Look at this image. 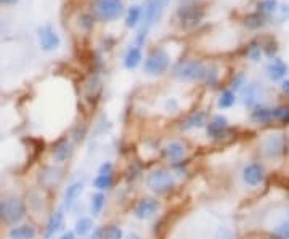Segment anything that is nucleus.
I'll list each match as a JSON object with an SVG mask.
<instances>
[{"label":"nucleus","instance_id":"18","mask_svg":"<svg viewBox=\"0 0 289 239\" xmlns=\"http://www.w3.org/2000/svg\"><path fill=\"white\" fill-rule=\"evenodd\" d=\"M164 156L171 162H178L182 161L185 156V146L180 141H171L164 146Z\"/></svg>","mask_w":289,"mask_h":239},{"label":"nucleus","instance_id":"14","mask_svg":"<svg viewBox=\"0 0 289 239\" xmlns=\"http://www.w3.org/2000/svg\"><path fill=\"white\" fill-rule=\"evenodd\" d=\"M84 191V183L82 182H74L71 183L66 191H65V198H63V206L66 210H71L72 207H74V204L77 202V199L80 198Z\"/></svg>","mask_w":289,"mask_h":239},{"label":"nucleus","instance_id":"37","mask_svg":"<svg viewBox=\"0 0 289 239\" xmlns=\"http://www.w3.org/2000/svg\"><path fill=\"white\" fill-rule=\"evenodd\" d=\"M90 239H106L105 237V228H95L93 230V233H92V236H90Z\"/></svg>","mask_w":289,"mask_h":239},{"label":"nucleus","instance_id":"27","mask_svg":"<svg viewBox=\"0 0 289 239\" xmlns=\"http://www.w3.org/2000/svg\"><path fill=\"white\" fill-rule=\"evenodd\" d=\"M93 188L96 191H106V189H110L113 186V175H96L93 178V182H92Z\"/></svg>","mask_w":289,"mask_h":239},{"label":"nucleus","instance_id":"40","mask_svg":"<svg viewBox=\"0 0 289 239\" xmlns=\"http://www.w3.org/2000/svg\"><path fill=\"white\" fill-rule=\"evenodd\" d=\"M76 237H77V234L74 231H66V233H63V236L59 239H76Z\"/></svg>","mask_w":289,"mask_h":239},{"label":"nucleus","instance_id":"10","mask_svg":"<svg viewBox=\"0 0 289 239\" xmlns=\"http://www.w3.org/2000/svg\"><path fill=\"white\" fill-rule=\"evenodd\" d=\"M37 37H39V44L40 49L45 52H53L56 50L61 40H59V35L56 34V31L50 26V25H44L37 29Z\"/></svg>","mask_w":289,"mask_h":239},{"label":"nucleus","instance_id":"17","mask_svg":"<svg viewBox=\"0 0 289 239\" xmlns=\"http://www.w3.org/2000/svg\"><path fill=\"white\" fill-rule=\"evenodd\" d=\"M63 223H65V213L63 210H56L53 212L50 217H48V222H47V226H45V236H53L56 234L59 230L63 228Z\"/></svg>","mask_w":289,"mask_h":239},{"label":"nucleus","instance_id":"1","mask_svg":"<svg viewBox=\"0 0 289 239\" xmlns=\"http://www.w3.org/2000/svg\"><path fill=\"white\" fill-rule=\"evenodd\" d=\"M26 215V204L19 198H5L0 201V222L7 226L18 225Z\"/></svg>","mask_w":289,"mask_h":239},{"label":"nucleus","instance_id":"11","mask_svg":"<svg viewBox=\"0 0 289 239\" xmlns=\"http://www.w3.org/2000/svg\"><path fill=\"white\" fill-rule=\"evenodd\" d=\"M206 132H208V137L212 138V140H222L223 137H226L228 132H230L226 117H223L220 114L214 116L208 124Z\"/></svg>","mask_w":289,"mask_h":239},{"label":"nucleus","instance_id":"31","mask_svg":"<svg viewBox=\"0 0 289 239\" xmlns=\"http://www.w3.org/2000/svg\"><path fill=\"white\" fill-rule=\"evenodd\" d=\"M263 25H265V16L262 13H259V11H257V13L249 15L246 18V26L251 28V29H257V28L263 26Z\"/></svg>","mask_w":289,"mask_h":239},{"label":"nucleus","instance_id":"4","mask_svg":"<svg viewBox=\"0 0 289 239\" xmlns=\"http://www.w3.org/2000/svg\"><path fill=\"white\" fill-rule=\"evenodd\" d=\"M147 186L156 194H166L175 188V177L167 169H154L147 175Z\"/></svg>","mask_w":289,"mask_h":239},{"label":"nucleus","instance_id":"6","mask_svg":"<svg viewBox=\"0 0 289 239\" xmlns=\"http://www.w3.org/2000/svg\"><path fill=\"white\" fill-rule=\"evenodd\" d=\"M177 15L185 28H195L204 16V10L196 0H182L178 5Z\"/></svg>","mask_w":289,"mask_h":239},{"label":"nucleus","instance_id":"5","mask_svg":"<svg viewBox=\"0 0 289 239\" xmlns=\"http://www.w3.org/2000/svg\"><path fill=\"white\" fill-rule=\"evenodd\" d=\"M171 66V56L164 49H154L144 59L143 73L147 76H162Z\"/></svg>","mask_w":289,"mask_h":239},{"label":"nucleus","instance_id":"19","mask_svg":"<svg viewBox=\"0 0 289 239\" xmlns=\"http://www.w3.org/2000/svg\"><path fill=\"white\" fill-rule=\"evenodd\" d=\"M71 153H72V146H71V143L65 138L61 141H58L52 154H53V159L56 164H63L65 161H68V158L71 156Z\"/></svg>","mask_w":289,"mask_h":239},{"label":"nucleus","instance_id":"34","mask_svg":"<svg viewBox=\"0 0 289 239\" xmlns=\"http://www.w3.org/2000/svg\"><path fill=\"white\" fill-rule=\"evenodd\" d=\"M151 2H153V7H154V18H156V21H159L164 15L169 0H151Z\"/></svg>","mask_w":289,"mask_h":239},{"label":"nucleus","instance_id":"42","mask_svg":"<svg viewBox=\"0 0 289 239\" xmlns=\"http://www.w3.org/2000/svg\"><path fill=\"white\" fill-rule=\"evenodd\" d=\"M126 239H141L140 236H137V234H134V233H132V234H127L126 236Z\"/></svg>","mask_w":289,"mask_h":239},{"label":"nucleus","instance_id":"22","mask_svg":"<svg viewBox=\"0 0 289 239\" xmlns=\"http://www.w3.org/2000/svg\"><path fill=\"white\" fill-rule=\"evenodd\" d=\"M141 16H143V8L138 5H134L127 10L126 15V26L127 28H137L141 23Z\"/></svg>","mask_w":289,"mask_h":239},{"label":"nucleus","instance_id":"13","mask_svg":"<svg viewBox=\"0 0 289 239\" xmlns=\"http://www.w3.org/2000/svg\"><path fill=\"white\" fill-rule=\"evenodd\" d=\"M265 73H267L269 79L273 82H278V80H284L286 74L289 73V66L283 61L281 58H272L270 63L265 68Z\"/></svg>","mask_w":289,"mask_h":239},{"label":"nucleus","instance_id":"28","mask_svg":"<svg viewBox=\"0 0 289 239\" xmlns=\"http://www.w3.org/2000/svg\"><path fill=\"white\" fill-rule=\"evenodd\" d=\"M272 239H289V220H283L273 226Z\"/></svg>","mask_w":289,"mask_h":239},{"label":"nucleus","instance_id":"35","mask_svg":"<svg viewBox=\"0 0 289 239\" xmlns=\"http://www.w3.org/2000/svg\"><path fill=\"white\" fill-rule=\"evenodd\" d=\"M215 239H233V233H232V230L222 226V228H219V231H217Z\"/></svg>","mask_w":289,"mask_h":239},{"label":"nucleus","instance_id":"38","mask_svg":"<svg viewBox=\"0 0 289 239\" xmlns=\"http://www.w3.org/2000/svg\"><path fill=\"white\" fill-rule=\"evenodd\" d=\"M166 107H167V110L169 111H171V110H174V113L178 110V103L175 101V100H169L167 103H166Z\"/></svg>","mask_w":289,"mask_h":239},{"label":"nucleus","instance_id":"41","mask_svg":"<svg viewBox=\"0 0 289 239\" xmlns=\"http://www.w3.org/2000/svg\"><path fill=\"white\" fill-rule=\"evenodd\" d=\"M16 2H18V0H0V4H2V5H13Z\"/></svg>","mask_w":289,"mask_h":239},{"label":"nucleus","instance_id":"2","mask_svg":"<svg viewBox=\"0 0 289 239\" xmlns=\"http://www.w3.org/2000/svg\"><path fill=\"white\" fill-rule=\"evenodd\" d=\"M286 138L278 134L272 132L265 135L260 141V153L267 161H280L286 154Z\"/></svg>","mask_w":289,"mask_h":239},{"label":"nucleus","instance_id":"24","mask_svg":"<svg viewBox=\"0 0 289 239\" xmlns=\"http://www.w3.org/2000/svg\"><path fill=\"white\" fill-rule=\"evenodd\" d=\"M235 103H236V93L230 89L223 90L219 97V101H217L220 110H230V107L235 106Z\"/></svg>","mask_w":289,"mask_h":239},{"label":"nucleus","instance_id":"33","mask_svg":"<svg viewBox=\"0 0 289 239\" xmlns=\"http://www.w3.org/2000/svg\"><path fill=\"white\" fill-rule=\"evenodd\" d=\"M246 74L244 73H238L235 77H233V80H232V85H230V90H233L235 93L236 92H241L243 90V87L246 85Z\"/></svg>","mask_w":289,"mask_h":239},{"label":"nucleus","instance_id":"23","mask_svg":"<svg viewBox=\"0 0 289 239\" xmlns=\"http://www.w3.org/2000/svg\"><path fill=\"white\" fill-rule=\"evenodd\" d=\"M105 206H106V196L101 193V191L92 194V198H90V210H92L93 217H98V215L103 212Z\"/></svg>","mask_w":289,"mask_h":239},{"label":"nucleus","instance_id":"16","mask_svg":"<svg viewBox=\"0 0 289 239\" xmlns=\"http://www.w3.org/2000/svg\"><path fill=\"white\" fill-rule=\"evenodd\" d=\"M204 125H208V114L204 111H196L190 114L185 121L180 124L182 130H193V128H201Z\"/></svg>","mask_w":289,"mask_h":239},{"label":"nucleus","instance_id":"15","mask_svg":"<svg viewBox=\"0 0 289 239\" xmlns=\"http://www.w3.org/2000/svg\"><path fill=\"white\" fill-rule=\"evenodd\" d=\"M259 90H260V85H257V83H246V85L243 87V103L246 107H249V110H252L254 106L259 104Z\"/></svg>","mask_w":289,"mask_h":239},{"label":"nucleus","instance_id":"29","mask_svg":"<svg viewBox=\"0 0 289 239\" xmlns=\"http://www.w3.org/2000/svg\"><path fill=\"white\" fill-rule=\"evenodd\" d=\"M278 10V0H260L257 11L262 15H270Z\"/></svg>","mask_w":289,"mask_h":239},{"label":"nucleus","instance_id":"44","mask_svg":"<svg viewBox=\"0 0 289 239\" xmlns=\"http://www.w3.org/2000/svg\"><path fill=\"white\" fill-rule=\"evenodd\" d=\"M287 220H289V207H287Z\"/></svg>","mask_w":289,"mask_h":239},{"label":"nucleus","instance_id":"7","mask_svg":"<svg viewBox=\"0 0 289 239\" xmlns=\"http://www.w3.org/2000/svg\"><path fill=\"white\" fill-rule=\"evenodd\" d=\"M93 13L100 21H114L124 13L122 0H95Z\"/></svg>","mask_w":289,"mask_h":239},{"label":"nucleus","instance_id":"39","mask_svg":"<svg viewBox=\"0 0 289 239\" xmlns=\"http://www.w3.org/2000/svg\"><path fill=\"white\" fill-rule=\"evenodd\" d=\"M281 92H283L284 95H289V79L281 80Z\"/></svg>","mask_w":289,"mask_h":239},{"label":"nucleus","instance_id":"36","mask_svg":"<svg viewBox=\"0 0 289 239\" xmlns=\"http://www.w3.org/2000/svg\"><path fill=\"white\" fill-rule=\"evenodd\" d=\"M113 170H114V167L111 162H103L98 169V175H113Z\"/></svg>","mask_w":289,"mask_h":239},{"label":"nucleus","instance_id":"30","mask_svg":"<svg viewBox=\"0 0 289 239\" xmlns=\"http://www.w3.org/2000/svg\"><path fill=\"white\" fill-rule=\"evenodd\" d=\"M246 56H247V59L249 61H252V63H259L260 61V58H262V45H259V44H251L249 47H247V52H246Z\"/></svg>","mask_w":289,"mask_h":239},{"label":"nucleus","instance_id":"8","mask_svg":"<svg viewBox=\"0 0 289 239\" xmlns=\"http://www.w3.org/2000/svg\"><path fill=\"white\" fill-rule=\"evenodd\" d=\"M265 177H267V170L260 161H251L241 169V180L247 188H259L265 182Z\"/></svg>","mask_w":289,"mask_h":239},{"label":"nucleus","instance_id":"32","mask_svg":"<svg viewBox=\"0 0 289 239\" xmlns=\"http://www.w3.org/2000/svg\"><path fill=\"white\" fill-rule=\"evenodd\" d=\"M105 237L106 239H124V233L117 225H110L105 228Z\"/></svg>","mask_w":289,"mask_h":239},{"label":"nucleus","instance_id":"3","mask_svg":"<svg viewBox=\"0 0 289 239\" xmlns=\"http://www.w3.org/2000/svg\"><path fill=\"white\" fill-rule=\"evenodd\" d=\"M209 66L201 61H185L174 69V77L182 82H204L208 76Z\"/></svg>","mask_w":289,"mask_h":239},{"label":"nucleus","instance_id":"26","mask_svg":"<svg viewBox=\"0 0 289 239\" xmlns=\"http://www.w3.org/2000/svg\"><path fill=\"white\" fill-rule=\"evenodd\" d=\"M90 231H93V220L90 217H82L76 222V226H74V233L77 236H86L89 234Z\"/></svg>","mask_w":289,"mask_h":239},{"label":"nucleus","instance_id":"12","mask_svg":"<svg viewBox=\"0 0 289 239\" xmlns=\"http://www.w3.org/2000/svg\"><path fill=\"white\" fill-rule=\"evenodd\" d=\"M251 121L257 125H270L275 122L273 119V107L259 103L251 110Z\"/></svg>","mask_w":289,"mask_h":239},{"label":"nucleus","instance_id":"9","mask_svg":"<svg viewBox=\"0 0 289 239\" xmlns=\"http://www.w3.org/2000/svg\"><path fill=\"white\" fill-rule=\"evenodd\" d=\"M161 204L156 198H141L134 207V217L138 220H148L158 213Z\"/></svg>","mask_w":289,"mask_h":239},{"label":"nucleus","instance_id":"21","mask_svg":"<svg viewBox=\"0 0 289 239\" xmlns=\"http://www.w3.org/2000/svg\"><path fill=\"white\" fill-rule=\"evenodd\" d=\"M141 50L138 49V47H130V49L127 50L126 56H124V68L132 71L135 69L140 63H141Z\"/></svg>","mask_w":289,"mask_h":239},{"label":"nucleus","instance_id":"25","mask_svg":"<svg viewBox=\"0 0 289 239\" xmlns=\"http://www.w3.org/2000/svg\"><path fill=\"white\" fill-rule=\"evenodd\" d=\"M273 119L275 122H278L281 125L289 124V104H278L273 107Z\"/></svg>","mask_w":289,"mask_h":239},{"label":"nucleus","instance_id":"43","mask_svg":"<svg viewBox=\"0 0 289 239\" xmlns=\"http://www.w3.org/2000/svg\"><path fill=\"white\" fill-rule=\"evenodd\" d=\"M286 146H287V148H289V135H287V137H286Z\"/></svg>","mask_w":289,"mask_h":239},{"label":"nucleus","instance_id":"20","mask_svg":"<svg viewBox=\"0 0 289 239\" xmlns=\"http://www.w3.org/2000/svg\"><path fill=\"white\" fill-rule=\"evenodd\" d=\"M34 236H35V228L31 225L13 226V228L8 231L10 239H32Z\"/></svg>","mask_w":289,"mask_h":239}]
</instances>
